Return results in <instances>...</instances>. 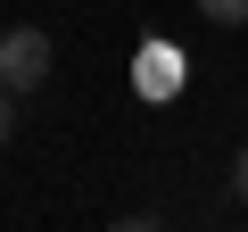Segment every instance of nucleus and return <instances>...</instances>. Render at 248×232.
Here are the masks:
<instances>
[{"label":"nucleus","instance_id":"4","mask_svg":"<svg viewBox=\"0 0 248 232\" xmlns=\"http://www.w3.org/2000/svg\"><path fill=\"white\" fill-rule=\"evenodd\" d=\"M9 133H17V91L0 83V141H9Z\"/></svg>","mask_w":248,"mask_h":232},{"label":"nucleus","instance_id":"5","mask_svg":"<svg viewBox=\"0 0 248 232\" xmlns=\"http://www.w3.org/2000/svg\"><path fill=\"white\" fill-rule=\"evenodd\" d=\"M108 232H166L157 215H124V224H108Z\"/></svg>","mask_w":248,"mask_h":232},{"label":"nucleus","instance_id":"6","mask_svg":"<svg viewBox=\"0 0 248 232\" xmlns=\"http://www.w3.org/2000/svg\"><path fill=\"white\" fill-rule=\"evenodd\" d=\"M232 191H240V199H248V149H240V158H232Z\"/></svg>","mask_w":248,"mask_h":232},{"label":"nucleus","instance_id":"1","mask_svg":"<svg viewBox=\"0 0 248 232\" xmlns=\"http://www.w3.org/2000/svg\"><path fill=\"white\" fill-rule=\"evenodd\" d=\"M0 83H9L17 99L50 83V33L42 25H9V33H0Z\"/></svg>","mask_w":248,"mask_h":232},{"label":"nucleus","instance_id":"2","mask_svg":"<svg viewBox=\"0 0 248 232\" xmlns=\"http://www.w3.org/2000/svg\"><path fill=\"white\" fill-rule=\"evenodd\" d=\"M199 17H215V25H248V0H199Z\"/></svg>","mask_w":248,"mask_h":232},{"label":"nucleus","instance_id":"3","mask_svg":"<svg viewBox=\"0 0 248 232\" xmlns=\"http://www.w3.org/2000/svg\"><path fill=\"white\" fill-rule=\"evenodd\" d=\"M141 83H149V91H174V58H166V50H149V66H141Z\"/></svg>","mask_w":248,"mask_h":232}]
</instances>
